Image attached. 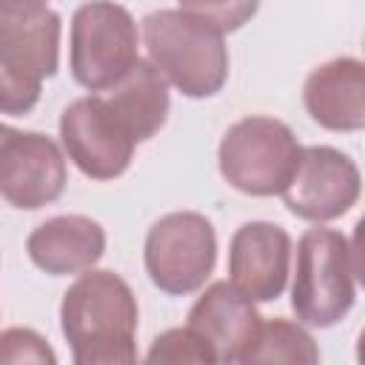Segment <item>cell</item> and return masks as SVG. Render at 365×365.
<instances>
[{
    "instance_id": "6da1fadb",
    "label": "cell",
    "mask_w": 365,
    "mask_h": 365,
    "mask_svg": "<svg viewBox=\"0 0 365 365\" xmlns=\"http://www.w3.org/2000/svg\"><path fill=\"white\" fill-rule=\"evenodd\" d=\"M57 66L60 14L34 0H0V114H29Z\"/></svg>"
},
{
    "instance_id": "7a4b0ae2",
    "label": "cell",
    "mask_w": 365,
    "mask_h": 365,
    "mask_svg": "<svg viewBox=\"0 0 365 365\" xmlns=\"http://www.w3.org/2000/svg\"><path fill=\"white\" fill-rule=\"evenodd\" d=\"M148 63L191 100L214 97L228 80V46L182 9H154L143 17Z\"/></svg>"
},
{
    "instance_id": "3957f363",
    "label": "cell",
    "mask_w": 365,
    "mask_h": 365,
    "mask_svg": "<svg viewBox=\"0 0 365 365\" xmlns=\"http://www.w3.org/2000/svg\"><path fill=\"white\" fill-rule=\"evenodd\" d=\"M356 245L334 228H308L297 242L291 308L299 325L331 328L356 299Z\"/></svg>"
},
{
    "instance_id": "277c9868",
    "label": "cell",
    "mask_w": 365,
    "mask_h": 365,
    "mask_svg": "<svg viewBox=\"0 0 365 365\" xmlns=\"http://www.w3.org/2000/svg\"><path fill=\"white\" fill-rule=\"evenodd\" d=\"M302 145L288 123L251 114L237 120L220 140L217 165L222 180L248 197L282 194L291 182Z\"/></svg>"
},
{
    "instance_id": "5b68a950",
    "label": "cell",
    "mask_w": 365,
    "mask_h": 365,
    "mask_svg": "<svg viewBox=\"0 0 365 365\" xmlns=\"http://www.w3.org/2000/svg\"><path fill=\"white\" fill-rule=\"evenodd\" d=\"M137 63V23L120 3H83L71 14L68 68L91 94L114 88Z\"/></svg>"
},
{
    "instance_id": "8992f818",
    "label": "cell",
    "mask_w": 365,
    "mask_h": 365,
    "mask_svg": "<svg viewBox=\"0 0 365 365\" xmlns=\"http://www.w3.org/2000/svg\"><path fill=\"white\" fill-rule=\"evenodd\" d=\"M148 279L168 297H185L205 285L217 265V234L200 211H171L160 217L143 245Z\"/></svg>"
},
{
    "instance_id": "52a82bcc",
    "label": "cell",
    "mask_w": 365,
    "mask_h": 365,
    "mask_svg": "<svg viewBox=\"0 0 365 365\" xmlns=\"http://www.w3.org/2000/svg\"><path fill=\"white\" fill-rule=\"evenodd\" d=\"M137 297L114 271L91 268L80 274L66 288L60 302V331L71 348L100 339L137 336Z\"/></svg>"
},
{
    "instance_id": "ba28073f",
    "label": "cell",
    "mask_w": 365,
    "mask_h": 365,
    "mask_svg": "<svg viewBox=\"0 0 365 365\" xmlns=\"http://www.w3.org/2000/svg\"><path fill=\"white\" fill-rule=\"evenodd\" d=\"M60 145L86 177L117 180L128 171L137 143L108 108L103 94H86L63 108Z\"/></svg>"
},
{
    "instance_id": "9c48e42d",
    "label": "cell",
    "mask_w": 365,
    "mask_h": 365,
    "mask_svg": "<svg viewBox=\"0 0 365 365\" xmlns=\"http://www.w3.org/2000/svg\"><path fill=\"white\" fill-rule=\"evenodd\" d=\"M68 182L63 148L40 131H17L0 123V197L23 211L63 197Z\"/></svg>"
},
{
    "instance_id": "30bf717a",
    "label": "cell",
    "mask_w": 365,
    "mask_h": 365,
    "mask_svg": "<svg viewBox=\"0 0 365 365\" xmlns=\"http://www.w3.org/2000/svg\"><path fill=\"white\" fill-rule=\"evenodd\" d=\"M359 191L362 174L345 151L334 145H305L282 200L299 220L331 222L356 205Z\"/></svg>"
},
{
    "instance_id": "8fae6325",
    "label": "cell",
    "mask_w": 365,
    "mask_h": 365,
    "mask_svg": "<svg viewBox=\"0 0 365 365\" xmlns=\"http://www.w3.org/2000/svg\"><path fill=\"white\" fill-rule=\"evenodd\" d=\"M291 251V234L282 225L242 222L228 245V282L251 302H271L288 285Z\"/></svg>"
},
{
    "instance_id": "7c38bea8",
    "label": "cell",
    "mask_w": 365,
    "mask_h": 365,
    "mask_svg": "<svg viewBox=\"0 0 365 365\" xmlns=\"http://www.w3.org/2000/svg\"><path fill=\"white\" fill-rule=\"evenodd\" d=\"M257 305L242 297L228 279L211 282L188 311V325L217 356V365H234L245 342L259 328Z\"/></svg>"
},
{
    "instance_id": "4fadbf2b",
    "label": "cell",
    "mask_w": 365,
    "mask_h": 365,
    "mask_svg": "<svg viewBox=\"0 0 365 365\" xmlns=\"http://www.w3.org/2000/svg\"><path fill=\"white\" fill-rule=\"evenodd\" d=\"M26 251L29 259L51 277L86 274L106 254V231L86 214H57L29 234Z\"/></svg>"
},
{
    "instance_id": "5bb4252c",
    "label": "cell",
    "mask_w": 365,
    "mask_h": 365,
    "mask_svg": "<svg viewBox=\"0 0 365 365\" xmlns=\"http://www.w3.org/2000/svg\"><path fill=\"white\" fill-rule=\"evenodd\" d=\"M302 103L322 128L359 131L365 125V63L356 57H334L317 66L305 77Z\"/></svg>"
},
{
    "instance_id": "9a60e30c",
    "label": "cell",
    "mask_w": 365,
    "mask_h": 365,
    "mask_svg": "<svg viewBox=\"0 0 365 365\" xmlns=\"http://www.w3.org/2000/svg\"><path fill=\"white\" fill-rule=\"evenodd\" d=\"M103 100L125 125L134 143L151 140L165 125L168 106H171L165 77L143 57H137L131 71L114 88L103 91Z\"/></svg>"
},
{
    "instance_id": "2e32d148",
    "label": "cell",
    "mask_w": 365,
    "mask_h": 365,
    "mask_svg": "<svg viewBox=\"0 0 365 365\" xmlns=\"http://www.w3.org/2000/svg\"><path fill=\"white\" fill-rule=\"evenodd\" d=\"M237 365H319V345L299 322L274 317L259 322Z\"/></svg>"
},
{
    "instance_id": "e0dca14e",
    "label": "cell",
    "mask_w": 365,
    "mask_h": 365,
    "mask_svg": "<svg viewBox=\"0 0 365 365\" xmlns=\"http://www.w3.org/2000/svg\"><path fill=\"white\" fill-rule=\"evenodd\" d=\"M145 365H217V356L191 328H168L151 339Z\"/></svg>"
},
{
    "instance_id": "ac0fdd59",
    "label": "cell",
    "mask_w": 365,
    "mask_h": 365,
    "mask_svg": "<svg viewBox=\"0 0 365 365\" xmlns=\"http://www.w3.org/2000/svg\"><path fill=\"white\" fill-rule=\"evenodd\" d=\"M0 365H57V354L40 331L14 325L0 331Z\"/></svg>"
},
{
    "instance_id": "d6986e66",
    "label": "cell",
    "mask_w": 365,
    "mask_h": 365,
    "mask_svg": "<svg viewBox=\"0 0 365 365\" xmlns=\"http://www.w3.org/2000/svg\"><path fill=\"white\" fill-rule=\"evenodd\" d=\"M177 9L202 20L217 34H225V31H237L248 17H254L257 3H228V0H222V3H180Z\"/></svg>"
},
{
    "instance_id": "ffe728a7",
    "label": "cell",
    "mask_w": 365,
    "mask_h": 365,
    "mask_svg": "<svg viewBox=\"0 0 365 365\" xmlns=\"http://www.w3.org/2000/svg\"><path fill=\"white\" fill-rule=\"evenodd\" d=\"M74 365H145L137 354L134 336L123 339H100L80 348H71Z\"/></svg>"
}]
</instances>
